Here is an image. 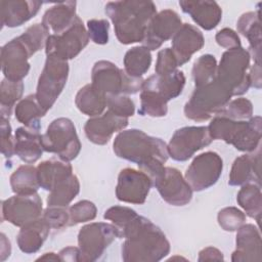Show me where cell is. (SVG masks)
Masks as SVG:
<instances>
[{"label": "cell", "mask_w": 262, "mask_h": 262, "mask_svg": "<svg viewBox=\"0 0 262 262\" xmlns=\"http://www.w3.org/2000/svg\"><path fill=\"white\" fill-rule=\"evenodd\" d=\"M122 259L126 262H157L170 252V243L159 226L149 219L136 215L119 230Z\"/></svg>", "instance_id": "6da1fadb"}, {"label": "cell", "mask_w": 262, "mask_h": 262, "mask_svg": "<svg viewBox=\"0 0 262 262\" xmlns=\"http://www.w3.org/2000/svg\"><path fill=\"white\" fill-rule=\"evenodd\" d=\"M113 150L117 157L137 164L150 178L163 169L169 157L164 140L139 129L121 131L114 140Z\"/></svg>", "instance_id": "7a4b0ae2"}, {"label": "cell", "mask_w": 262, "mask_h": 262, "mask_svg": "<svg viewBox=\"0 0 262 262\" xmlns=\"http://www.w3.org/2000/svg\"><path fill=\"white\" fill-rule=\"evenodd\" d=\"M105 13L119 42L128 45L143 41L157 7L151 1H115L106 3Z\"/></svg>", "instance_id": "3957f363"}, {"label": "cell", "mask_w": 262, "mask_h": 262, "mask_svg": "<svg viewBox=\"0 0 262 262\" xmlns=\"http://www.w3.org/2000/svg\"><path fill=\"white\" fill-rule=\"evenodd\" d=\"M212 139L223 140L241 151H254L261 146L262 120L260 116L249 121H235L215 116L208 126Z\"/></svg>", "instance_id": "277c9868"}, {"label": "cell", "mask_w": 262, "mask_h": 262, "mask_svg": "<svg viewBox=\"0 0 262 262\" xmlns=\"http://www.w3.org/2000/svg\"><path fill=\"white\" fill-rule=\"evenodd\" d=\"M231 97V91L215 78L201 87H195L184 105V115L195 122L207 121L216 115Z\"/></svg>", "instance_id": "5b68a950"}, {"label": "cell", "mask_w": 262, "mask_h": 262, "mask_svg": "<svg viewBox=\"0 0 262 262\" xmlns=\"http://www.w3.org/2000/svg\"><path fill=\"white\" fill-rule=\"evenodd\" d=\"M250 60L249 51L242 46L226 50L221 56L216 78L231 91L232 96L242 95L251 87Z\"/></svg>", "instance_id": "8992f818"}, {"label": "cell", "mask_w": 262, "mask_h": 262, "mask_svg": "<svg viewBox=\"0 0 262 262\" xmlns=\"http://www.w3.org/2000/svg\"><path fill=\"white\" fill-rule=\"evenodd\" d=\"M91 84L107 95L135 94L141 90L142 78L129 76L125 70L108 60L96 61L91 72Z\"/></svg>", "instance_id": "52a82bcc"}, {"label": "cell", "mask_w": 262, "mask_h": 262, "mask_svg": "<svg viewBox=\"0 0 262 262\" xmlns=\"http://www.w3.org/2000/svg\"><path fill=\"white\" fill-rule=\"evenodd\" d=\"M41 144L44 151L55 154L66 162L76 159L81 150V142L74 123L63 117L49 124L46 132L41 136Z\"/></svg>", "instance_id": "ba28073f"}, {"label": "cell", "mask_w": 262, "mask_h": 262, "mask_svg": "<svg viewBox=\"0 0 262 262\" xmlns=\"http://www.w3.org/2000/svg\"><path fill=\"white\" fill-rule=\"evenodd\" d=\"M69 77V63L54 57H46L45 66L39 77L36 98L47 113L62 92Z\"/></svg>", "instance_id": "9c48e42d"}, {"label": "cell", "mask_w": 262, "mask_h": 262, "mask_svg": "<svg viewBox=\"0 0 262 262\" xmlns=\"http://www.w3.org/2000/svg\"><path fill=\"white\" fill-rule=\"evenodd\" d=\"M117 237L119 231L114 224L93 222L84 225L78 233L80 261L98 260Z\"/></svg>", "instance_id": "30bf717a"}, {"label": "cell", "mask_w": 262, "mask_h": 262, "mask_svg": "<svg viewBox=\"0 0 262 262\" xmlns=\"http://www.w3.org/2000/svg\"><path fill=\"white\" fill-rule=\"evenodd\" d=\"M89 36L87 28L79 16L73 26L61 34L49 35L45 53L46 56L68 61L76 57L88 44Z\"/></svg>", "instance_id": "8fae6325"}, {"label": "cell", "mask_w": 262, "mask_h": 262, "mask_svg": "<svg viewBox=\"0 0 262 262\" xmlns=\"http://www.w3.org/2000/svg\"><path fill=\"white\" fill-rule=\"evenodd\" d=\"M212 141L213 139L206 126L182 127L172 135L167 145L168 154L173 160L184 162Z\"/></svg>", "instance_id": "7c38bea8"}, {"label": "cell", "mask_w": 262, "mask_h": 262, "mask_svg": "<svg viewBox=\"0 0 262 262\" xmlns=\"http://www.w3.org/2000/svg\"><path fill=\"white\" fill-rule=\"evenodd\" d=\"M223 161L215 151H206L196 156L186 169L184 178L192 191H202L213 186L220 178Z\"/></svg>", "instance_id": "4fadbf2b"}, {"label": "cell", "mask_w": 262, "mask_h": 262, "mask_svg": "<svg viewBox=\"0 0 262 262\" xmlns=\"http://www.w3.org/2000/svg\"><path fill=\"white\" fill-rule=\"evenodd\" d=\"M162 199L172 206H185L192 199V189L176 168L163 167L151 178Z\"/></svg>", "instance_id": "5bb4252c"}, {"label": "cell", "mask_w": 262, "mask_h": 262, "mask_svg": "<svg viewBox=\"0 0 262 262\" xmlns=\"http://www.w3.org/2000/svg\"><path fill=\"white\" fill-rule=\"evenodd\" d=\"M42 214V200L39 194H15L2 202V220L21 227Z\"/></svg>", "instance_id": "9a60e30c"}, {"label": "cell", "mask_w": 262, "mask_h": 262, "mask_svg": "<svg viewBox=\"0 0 262 262\" xmlns=\"http://www.w3.org/2000/svg\"><path fill=\"white\" fill-rule=\"evenodd\" d=\"M151 185V178L143 171L125 168L118 176L116 196L124 203L142 205L146 201Z\"/></svg>", "instance_id": "2e32d148"}, {"label": "cell", "mask_w": 262, "mask_h": 262, "mask_svg": "<svg viewBox=\"0 0 262 262\" xmlns=\"http://www.w3.org/2000/svg\"><path fill=\"white\" fill-rule=\"evenodd\" d=\"M33 54L18 37L10 40L1 48V69L10 81H23L30 71L29 58Z\"/></svg>", "instance_id": "e0dca14e"}, {"label": "cell", "mask_w": 262, "mask_h": 262, "mask_svg": "<svg viewBox=\"0 0 262 262\" xmlns=\"http://www.w3.org/2000/svg\"><path fill=\"white\" fill-rule=\"evenodd\" d=\"M181 26V18L174 10L164 9L158 12L146 29L142 46L149 50L160 48L164 42L173 38Z\"/></svg>", "instance_id": "ac0fdd59"}, {"label": "cell", "mask_w": 262, "mask_h": 262, "mask_svg": "<svg viewBox=\"0 0 262 262\" xmlns=\"http://www.w3.org/2000/svg\"><path fill=\"white\" fill-rule=\"evenodd\" d=\"M128 123V118L119 117L107 110L102 115L87 120L84 131L89 141L103 145L110 141L114 133L125 129Z\"/></svg>", "instance_id": "d6986e66"}, {"label": "cell", "mask_w": 262, "mask_h": 262, "mask_svg": "<svg viewBox=\"0 0 262 262\" xmlns=\"http://www.w3.org/2000/svg\"><path fill=\"white\" fill-rule=\"evenodd\" d=\"M205 39L202 32L194 26L182 24L181 28L172 38V52L178 67L190 60L193 53L202 49Z\"/></svg>", "instance_id": "ffe728a7"}, {"label": "cell", "mask_w": 262, "mask_h": 262, "mask_svg": "<svg viewBox=\"0 0 262 262\" xmlns=\"http://www.w3.org/2000/svg\"><path fill=\"white\" fill-rule=\"evenodd\" d=\"M235 245L236 248L231 256L233 262L261 261V236L258 227L253 224H243L237 230Z\"/></svg>", "instance_id": "44dd1931"}, {"label": "cell", "mask_w": 262, "mask_h": 262, "mask_svg": "<svg viewBox=\"0 0 262 262\" xmlns=\"http://www.w3.org/2000/svg\"><path fill=\"white\" fill-rule=\"evenodd\" d=\"M261 150L258 147L250 154L236 158L232 164L228 184L231 186L245 185L247 183L261 184L260 181Z\"/></svg>", "instance_id": "7402d4cb"}, {"label": "cell", "mask_w": 262, "mask_h": 262, "mask_svg": "<svg viewBox=\"0 0 262 262\" xmlns=\"http://www.w3.org/2000/svg\"><path fill=\"white\" fill-rule=\"evenodd\" d=\"M182 11L188 14L192 20L203 28L210 31L218 26L222 18V10L215 1H179Z\"/></svg>", "instance_id": "603a6c76"}, {"label": "cell", "mask_w": 262, "mask_h": 262, "mask_svg": "<svg viewBox=\"0 0 262 262\" xmlns=\"http://www.w3.org/2000/svg\"><path fill=\"white\" fill-rule=\"evenodd\" d=\"M41 6L42 2L40 1H1L0 8L2 27L15 28L21 26L34 17Z\"/></svg>", "instance_id": "cb8c5ba5"}, {"label": "cell", "mask_w": 262, "mask_h": 262, "mask_svg": "<svg viewBox=\"0 0 262 262\" xmlns=\"http://www.w3.org/2000/svg\"><path fill=\"white\" fill-rule=\"evenodd\" d=\"M184 85L185 76L183 72L176 70L166 75L155 74L149 76L147 79L143 80L141 88L149 89L169 101L181 94Z\"/></svg>", "instance_id": "d4e9b609"}, {"label": "cell", "mask_w": 262, "mask_h": 262, "mask_svg": "<svg viewBox=\"0 0 262 262\" xmlns=\"http://www.w3.org/2000/svg\"><path fill=\"white\" fill-rule=\"evenodd\" d=\"M41 136L39 130L28 127L17 128L14 133V154L27 164L37 162L44 151Z\"/></svg>", "instance_id": "484cf974"}, {"label": "cell", "mask_w": 262, "mask_h": 262, "mask_svg": "<svg viewBox=\"0 0 262 262\" xmlns=\"http://www.w3.org/2000/svg\"><path fill=\"white\" fill-rule=\"evenodd\" d=\"M50 229V225L43 217L21 226L16 236L19 250L26 254L38 252L46 241Z\"/></svg>", "instance_id": "4316f807"}, {"label": "cell", "mask_w": 262, "mask_h": 262, "mask_svg": "<svg viewBox=\"0 0 262 262\" xmlns=\"http://www.w3.org/2000/svg\"><path fill=\"white\" fill-rule=\"evenodd\" d=\"M76 1L55 3L43 15L42 24L53 34L58 35L70 29L77 18Z\"/></svg>", "instance_id": "83f0119b"}, {"label": "cell", "mask_w": 262, "mask_h": 262, "mask_svg": "<svg viewBox=\"0 0 262 262\" xmlns=\"http://www.w3.org/2000/svg\"><path fill=\"white\" fill-rule=\"evenodd\" d=\"M260 10L249 11L241 15L236 23L237 32L249 41V53L254 63L261 64V26Z\"/></svg>", "instance_id": "f1b7e54d"}, {"label": "cell", "mask_w": 262, "mask_h": 262, "mask_svg": "<svg viewBox=\"0 0 262 262\" xmlns=\"http://www.w3.org/2000/svg\"><path fill=\"white\" fill-rule=\"evenodd\" d=\"M37 173L40 187L50 191L58 180L73 173V168L69 162L52 158L40 163Z\"/></svg>", "instance_id": "f546056e"}, {"label": "cell", "mask_w": 262, "mask_h": 262, "mask_svg": "<svg viewBox=\"0 0 262 262\" xmlns=\"http://www.w3.org/2000/svg\"><path fill=\"white\" fill-rule=\"evenodd\" d=\"M75 103L78 110L86 116H100L106 107V95L96 89L92 84L82 87L76 94Z\"/></svg>", "instance_id": "4dcf8cb0"}, {"label": "cell", "mask_w": 262, "mask_h": 262, "mask_svg": "<svg viewBox=\"0 0 262 262\" xmlns=\"http://www.w3.org/2000/svg\"><path fill=\"white\" fill-rule=\"evenodd\" d=\"M80 191L78 177L72 173L58 180L47 196L48 207H68Z\"/></svg>", "instance_id": "1f68e13d"}, {"label": "cell", "mask_w": 262, "mask_h": 262, "mask_svg": "<svg viewBox=\"0 0 262 262\" xmlns=\"http://www.w3.org/2000/svg\"><path fill=\"white\" fill-rule=\"evenodd\" d=\"M14 114L16 120L25 127L40 130V119L46 115V112L39 104L36 95L30 94L17 102Z\"/></svg>", "instance_id": "d6a6232c"}, {"label": "cell", "mask_w": 262, "mask_h": 262, "mask_svg": "<svg viewBox=\"0 0 262 262\" xmlns=\"http://www.w3.org/2000/svg\"><path fill=\"white\" fill-rule=\"evenodd\" d=\"M9 182L15 194H33L40 187L37 168L31 164L19 166L10 175Z\"/></svg>", "instance_id": "836d02e7"}, {"label": "cell", "mask_w": 262, "mask_h": 262, "mask_svg": "<svg viewBox=\"0 0 262 262\" xmlns=\"http://www.w3.org/2000/svg\"><path fill=\"white\" fill-rule=\"evenodd\" d=\"M237 204L244 209L246 214L260 223L262 213V194L261 186L255 183H247L242 185V188L236 195Z\"/></svg>", "instance_id": "e575fe53"}, {"label": "cell", "mask_w": 262, "mask_h": 262, "mask_svg": "<svg viewBox=\"0 0 262 262\" xmlns=\"http://www.w3.org/2000/svg\"><path fill=\"white\" fill-rule=\"evenodd\" d=\"M124 70L132 77L141 78L151 64L150 50L144 46H135L129 49L124 56Z\"/></svg>", "instance_id": "d590c367"}, {"label": "cell", "mask_w": 262, "mask_h": 262, "mask_svg": "<svg viewBox=\"0 0 262 262\" xmlns=\"http://www.w3.org/2000/svg\"><path fill=\"white\" fill-rule=\"evenodd\" d=\"M24 92L23 81H10L4 78L0 85V113L1 117L9 119L15 103L20 100Z\"/></svg>", "instance_id": "8d00e7d4"}, {"label": "cell", "mask_w": 262, "mask_h": 262, "mask_svg": "<svg viewBox=\"0 0 262 262\" xmlns=\"http://www.w3.org/2000/svg\"><path fill=\"white\" fill-rule=\"evenodd\" d=\"M168 101L158 93L141 88L140 90V108L138 111L141 116H149L154 118L165 117L168 113Z\"/></svg>", "instance_id": "74e56055"}, {"label": "cell", "mask_w": 262, "mask_h": 262, "mask_svg": "<svg viewBox=\"0 0 262 262\" xmlns=\"http://www.w3.org/2000/svg\"><path fill=\"white\" fill-rule=\"evenodd\" d=\"M217 61L214 55H201L193 63L192 78L195 87H201L216 78Z\"/></svg>", "instance_id": "f35d334b"}, {"label": "cell", "mask_w": 262, "mask_h": 262, "mask_svg": "<svg viewBox=\"0 0 262 262\" xmlns=\"http://www.w3.org/2000/svg\"><path fill=\"white\" fill-rule=\"evenodd\" d=\"M215 116L235 121H246L253 116V104L245 97L235 98L229 100Z\"/></svg>", "instance_id": "ab89813d"}, {"label": "cell", "mask_w": 262, "mask_h": 262, "mask_svg": "<svg viewBox=\"0 0 262 262\" xmlns=\"http://www.w3.org/2000/svg\"><path fill=\"white\" fill-rule=\"evenodd\" d=\"M49 37V30L42 24H35L29 27L19 38L29 48L31 53L34 55L37 51L46 46L47 39Z\"/></svg>", "instance_id": "60d3db41"}, {"label": "cell", "mask_w": 262, "mask_h": 262, "mask_svg": "<svg viewBox=\"0 0 262 262\" xmlns=\"http://www.w3.org/2000/svg\"><path fill=\"white\" fill-rule=\"evenodd\" d=\"M69 226H74L79 223L93 220L96 217L97 209L92 202L88 200H82L69 208Z\"/></svg>", "instance_id": "b9f144b4"}, {"label": "cell", "mask_w": 262, "mask_h": 262, "mask_svg": "<svg viewBox=\"0 0 262 262\" xmlns=\"http://www.w3.org/2000/svg\"><path fill=\"white\" fill-rule=\"evenodd\" d=\"M219 226L225 231H236L246 222V214L235 207H226L217 215Z\"/></svg>", "instance_id": "7bdbcfd3"}, {"label": "cell", "mask_w": 262, "mask_h": 262, "mask_svg": "<svg viewBox=\"0 0 262 262\" xmlns=\"http://www.w3.org/2000/svg\"><path fill=\"white\" fill-rule=\"evenodd\" d=\"M107 110L115 115L123 118L132 117L135 113V104L131 98L126 95H107L106 96Z\"/></svg>", "instance_id": "ee69618b"}, {"label": "cell", "mask_w": 262, "mask_h": 262, "mask_svg": "<svg viewBox=\"0 0 262 262\" xmlns=\"http://www.w3.org/2000/svg\"><path fill=\"white\" fill-rule=\"evenodd\" d=\"M50 225L51 229H62L69 226L70 214L68 207H48L42 216Z\"/></svg>", "instance_id": "f6af8a7d"}, {"label": "cell", "mask_w": 262, "mask_h": 262, "mask_svg": "<svg viewBox=\"0 0 262 262\" xmlns=\"http://www.w3.org/2000/svg\"><path fill=\"white\" fill-rule=\"evenodd\" d=\"M110 24L106 19H89L87 21V32L89 39L95 44L103 45L108 42Z\"/></svg>", "instance_id": "bcb514c9"}, {"label": "cell", "mask_w": 262, "mask_h": 262, "mask_svg": "<svg viewBox=\"0 0 262 262\" xmlns=\"http://www.w3.org/2000/svg\"><path fill=\"white\" fill-rule=\"evenodd\" d=\"M178 63L171 50V48H164L159 51L158 58L155 67V72L157 75L170 74L177 70Z\"/></svg>", "instance_id": "7dc6e473"}, {"label": "cell", "mask_w": 262, "mask_h": 262, "mask_svg": "<svg viewBox=\"0 0 262 262\" xmlns=\"http://www.w3.org/2000/svg\"><path fill=\"white\" fill-rule=\"evenodd\" d=\"M0 141L2 155L5 158H11L14 155V137L11 135L9 120L5 117L0 118Z\"/></svg>", "instance_id": "c3c4849f"}, {"label": "cell", "mask_w": 262, "mask_h": 262, "mask_svg": "<svg viewBox=\"0 0 262 262\" xmlns=\"http://www.w3.org/2000/svg\"><path fill=\"white\" fill-rule=\"evenodd\" d=\"M216 42L219 46L226 48L227 50L241 47V39L235 31L229 28L220 30L215 36Z\"/></svg>", "instance_id": "681fc988"}, {"label": "cell", "mask_w": 262, "mask_h": 262, "mask_svg": "<svg viewBox=\"0 0 262 262\" xmlns=\"http://www.w3.org/2000/svg\"><path fill=\"white\" fill-rule=\"evenodd\" d=\"M198 260L200 262H202V261H214V260L222 261V260H224V257H223L222 252L219 251L218 249H216L214 247H207L199 253Z\"/></svg>", "instance_id": "f907efd6"}, {"label": "cell", "mask_w": 262, "mask_h": 262, "mask_svg": "<svg viewBox=\"0 0 262 262\" xmlns=\"http://www.w3.org/2000/svg\"><path fill=\"white\" fill-rule=\"evenodd\" d=\"M61 261H80V250L76 247H67L58 253Z\"/></svg>", "instance_id": "816d5d0a"}, {"label": "cell", "mask_w": 262, "mask_h": 262, "mask_svg": "<svg viewBox=\"0 0 262 262\" xmlns=\"http://www.w3.org/2000/svg\"><path fill=\"white\" fill-rule=\"evenodd\" d=\"M250 81L251 86L255 87L257 89L261 88L262 80H261V64L254 63L250 68Z\"/></svg>", "instance_id": "f5cc1de1"}, {"label": "cell", "mask_w": 262, "mask_h": 262, "mask_svg": "<svg viewBox=\"0 0 262 262\" xmlns=\"http://www.w3.org/2000/svg\"><path fill=\"white\" fill-rule=\"evenodd\" d=\"M0 245H1V249H0L1 261H4L6 258H8L10 256V253H11L10 242H9V239H7V237L4 233L0 234Z\"/></svg>", "instance_id": "db71d44e"}, {"label": "cell", "mask_w": 262, "mask_h": 262, "mask_svg": "<svg viewBox=\"0 0 262 262\" xmlns=\"http://www.w3.org/2000/svg\"><path fill=\"white\" fill-rule=\"evenodd\" d=\"M37 260H49V261H61L58 254L55 253H45L43 256L39 257Z\"/></svg>", "instance_id": "11a10c76"}]
</instances>
